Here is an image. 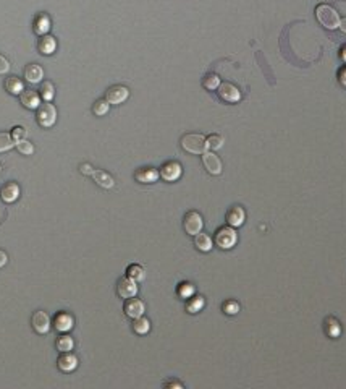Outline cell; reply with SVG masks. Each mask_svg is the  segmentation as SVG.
I'll return each instance as SVG.
<instances>
[{
    "mask_svg": "<svg viewBox=\"0 0 346 389\" xmlns=\"http://www.w3.org/2000/svg\"><path fill=\"white\" fill-rule=\"evenodd\" d=\"M316 16L319 23L327 29H337L340 26V15L337 10L327 3H320L316 8Z\"/></svg>",
    "mask_w": 346,
    "mask_h": 389,
    "instance_id": "1",
    "label": "cell"
},
{
    "mask_svg": "<svg viewBox=\"0 0 346 389\" xmlns=\"http://www.w3.org/2000/svg\"><path fill=\"white\" fill-rule=\"evenodd\" d=\"M181 146L186 153L191 154H202L207 150V141L202 135L197 133H188L181 138Z\"/></svg>",
    "mask_w": 346,
    "mask_h": 389,
    "instance_id": "2",
    "label": "cell"
},
{
    "mask_svg": "<svg viewBox=\"0 0 346 389\" xmlns=\"http://www.w3.org/2000/svg\"><path fill=\"white\" fill-rule=\"evenodd\" d=\"M236 240H238L236 231H234V227H231V226L220 227V229L215 232V243H217V246H220L222 250L233 248Z\"/></svg>",
    "mask_w": 346,
    "mask_h": 389,
    "instance_id": "3",
    "label": "cell"
},
{
    "mask_svg": "<svg viewBox=\"0 0 346 389\" xmlns=\"http://www.w3.org/2000/svg\"><path fill=\"white\" fill-rule=\"evenodd\" d=\"M36 117H38V123L41 127L49 128V127L54 125L55 120H57V109H55L52 104L47 101L38 107V115Z\"/></svg>",
    "mask_w": 346,
    "mask_h": 389,
    "instance_id": "4",
    "label": "cell"
},
{
    "mask_svg": "<svg viewBox=\"0 0 346 389\" xmlns=\"http://www.w3.org/2000/svg\"><path fill=\"white\" fill-rule=\"evenodd\" d=\"M202 226H204V221H202V216L196 211H189L184 216V221H183V227L186 233L189 235H197L201 231H202Z\"/></svg>",
    "mask_w": 346,
    "mask_h": 389,
    "instance_id": "5",
    "label": "cell"
},
{
    "mask_svg": "<svg viewBox=\"0 0 346 389\" xmlns=\"http://www.w3.org/2000/svg\"><path fill=\"white\" fill-rule=\"evenodd\" d=\"M116 294L120 295L121 299H129L134 297L138 294V286H136V281H133L131 277H120L118 282H116Z\"/></svg>",
    "mask_w": 346,
    "mask_h": 389,
    "instance_id": "6",
    "label": "cell"
},
{
    "mask_svg": "<svg viewBox=\"0 0 346 389\" xmlns=\"http://www.w3.org/2000/svg\"><path fill=\"white\" fill-rule=\"evenodd\" d=\"M31 324H33V329L38 334H47L49 329H51V318L46 311H36L31 318Z\"/></svg>",
    "mask_w": 346,
    "mask_h": 389,
    "instance_id": "7",
    "label": "cell"
},
{
    "mask_svg": "<svg viewBox=\"0 0 346 389\" xmlns=\"http://www.w3.org/2000/svg\"><path fill=\"white\" fill-rule=\"evenodd\" d=\"M217 92L222 99L227 102H238L241 99V91L233 83H220Z\"/></svg>",
    "mask_w": 346,
    "mask_h": 389,
    "instance_id": "8",
    "label": "cell"
},
{
    "mask_svg": "<svg viewBox=\"0 0 346 389\" xmlns=\"http://www.w3.org/2000/svg\"><path fill=\"white\" fill-rule=\"evenodd\" d=\"M181 172H183L181 165L178 162H175V160H170V162H165L162 165V169H160L159 174L167 182H175L181 177Z\"/></svg>",
    "mask_w": 346,
    "mask_h": 389,
    "instance_id": "9",
    "label": "cell"
},
{
    "mask_svg": "<svg viewBox=\"0 0 346 389\" xmlns=\"http://www.w3.org/2000/svg\"><path fill=\"white\" fill-rule=\"evenodd\" d=\"M202 164H204V167L207 169L209 174H212V175L222 174V160L219 159V156H215V153L204 151L202 153Z\"/></svg>",
    "mask_w": 346,
    "mask_h": 389,
    "instance_id": "10",
    "label": "cell"
},
{
    "mask_svg": "<svg viewBox=\"0 0 346 389\" xmlns=\"http://www.w3.org/2000/svg\"><path fill=\"white\" fill-rule=\"evenodd\" d=\"M129 96V89L126 88V86H112V88H109L107 92H106V99L109 101V104H121L123 101H126Z\"/></svg>",
    "mask_w": 346,
    "mask_h": 389,
    "instance_id": "11",
    "label": "cell"
},
{
    "mask_svg": "<svg viewBox=\"0 0 346 389\" xmlns=\"http://www.w3.org/2000/svg\"><path fill=\"white\" fill-rule=\"evenodd\" d=\"M123 310H125L126 316H129V318L134 319V318H138V316H143V313H144V310H146V305H144L139 299L129 297V299H126Z\"/></svg>",
    "mask_w": 346,
    "mask_h": 389,
    "instance_id": "12",
    "label": "cell"
},
{
    "mask_svg": "<svg viewBox=\"0 0 346 389\" xmlns=\"http://www.w3.org/2000/svg\"><path fill=\"white\" fill-rule=\"evenodd\" d=\"M57 367L60 372H63V373H70L73 370H76V367H78L76 355L70 354V352H61V355L57 360Z\"/></svg>",
    "mask_w": 346,
    "mask_h": 389,
    "instance_id": "13",
    "label": "cell"
},
{
    "mask_svg": "<svg viewBox=\"0 0 346 389\" xmlns=\"http://www.w3.org/2000/svg\"><path fill=\"white\" fill-rule=\"evenodd\" d=\"M52 323H54V328L57 329L58 332H66V331H70L73 328V316H71V314L65 313V311H58L54 316Z\"/></svg>",
    "mask_w": 346,
    "mask_h": 389,
    "instance_id": "14",
    "label": "cell"
},
{
    "mask_svg": "<svg viewBox=\"0 0 346 389\" xmlns=\"http://www.w3.org/2000/svg\"><path fill=\"white\" fill-rule=\"evenodd\" d=\"M244 219H246V213L241 206H233L230 211L227 213V222H228V226H231V227L243 226Z\"/></svg>",
    "mask_w": 346,
    "mask_h": 389,
    "instance_id": "15",
    "label": "cell"
},
{
    "mask_svg": "<svg viewBox=\"0 0 346 389\" xmlns=\"http://www.w3.org/2000/svg\"><path fill=\"white\" fill-rule=\"evenodd\" d=\"M159 172L152 167H144V169H138L134 172V178L141 183H154L157 182L159 178Z\"/></svg>",
    "mask_w": 346,
    "mask_h": 389,
    "instance_id": "16",
    "label": "cell"
},
{
    "mask_svg": "<svg viewBox=\"0 0 346 389\" xmlns=\"http://www.w3.org/2000/svg\"><path fill=\"white\" fill-rule=\"evenodd\" d=\"M0 196L5 203H13L18 196H20V187L15 182H8L5 183L2 190H0Z\"/></svg>",
    "mask_w": 346,
    "mask_h": 389,
    "instance_id": "17",
    "label": "cell"
},
{
    "mask_svg": "<svg viewBox=\"0 0 346 389\" xmlns=\"http://www.w3.org/2000/svg\"><path fill=\"white\" fill-rule=\"evenodd\" d=\"M20 101H21L23 106L28 107V109H38L41 106L39 94L33 89H26V91L23 89L21 94H20Z\"/></svg>",
    "mask_w": 346,
    "mask_h": 389,
    "instance_id": "18",
    "label": "cell"
},
{
    "mask_svg": "<svg viewBox=\"0 0 346 389\" xmlns=\"http://www.w3.org/2000/svg\"><path fill=\"white\" fill-rule=\"evenodd\" d=\"M91 177L94 178V182L99 185V187H102V188H112L114 185H115L114 177H112V175H109L107 172H104V170H97V169H94V172H92V174H91Z\"/></svg>",
    "mask_w": 346,
    "mask_h": 389,
    "instance_id": "19",
    "label": "cell"
},
{
    "mask_svg": "<svg viewBox=\"0 0 346 389\" xmlns=\"http://www.w3.org/2000/svg\"><path fill=\"white\" fill-rule=\"evenodd\" d=\"M42 77H44V70H42L39 65L29 64L26 69H24V78H26L29 83H39Z\"/></svg>",
    "mask_w": 346,
    "mask_h": 389,
    "instance_id": "20",
    "label": "cell"
},
{
    "mask_svg": "<svg viewBox=\"0 0 346 389\" xmlns=\"http://www.w3.org/2000/svg\"><path fill=\"white\" fill-rule=\"evenodd\" d=\"M39 52L44 54V55H51L55 52V49H57V41H55V38H52V36H42V38L39 39Z\"/></svg>",
    "mask_w": 346,
    "mask_h": 389,
    "instance_id": "21",
    "label": "cell"
},
{
    "mask_svg": "<svg viewBox=\"0 0 346 389\" xmlns=\"http://www.w3.org/2000/svg\"><path fill=\"white\" fill-rule=\"evenodd\" d=\"M194 245H196V248L199 250V251H204V253H207V251H211L212 250V238L207 235V233H197V235H194Z\"/></svg>",
    "mask_w": 346,
    "mask_h": 389,
    "instance_id": "22",
    "label": "cell"
},
{
    "mask_svg": "<svg viewBox=\"0 0 346 389\" xmlns=\"http://www.w3.org/2000/svg\"><path fill=\"white\" fill-rule=\"evenodd\" d=\"M49 28H51V20H49L47 15L41 13V15L36 16V20H34V33L36 34H46L49 31Z\"/></svg>",
    "mask_w": 346,
    "mask_h": 389,
    "instance_id": "23",
    "label": "cell"
},
{
    "mask_svg": "<svg viewBox=\"0 0 346 389\" xmlns=\"http://www.w3.org/2000/svg\"><path fill=\"white\" fill-rule=\"evenodd\" d=\"M149 329H151V321L147 319V318H144V316H138V318H134V321H133V331L136 332V334H147L149 332Z\"/></svg>",
    "mask_w": 346,
    "mask_h": 389,
    "instance_id": "24",
    "label": "cell"
},
{
    "mask_svg": "<svg viewBox=\"0 0 346 389\" xmlns=\"http://www.w3.org/2000/svg\"><path fill=\"white\" fill-rule=\"evenodd\" d=\"M325 332L329 334L330 337H338L340 334H342V324L338 323V319L335 318H327L325 321Z\"/></svg>",
    "mask_w": 346,
    "mask_h": 389,
    "instance_id": "25",
    "label": "cell"
},
{
    "mask_svg": "<svg viewBox=\"0 0 346 389\" xmlns=\"http://www.w3.org/2000/svg\"><path fill=\"white\" fill-rule=\"evenodd\" d=\"M5 89H7L10 94H21L23 91V81L16 77H10L5 81Z\"/></svg>",
    "mask_w": 346,
    "mask_h": 389,
    "instance_id": "26",
    "label": "cell"
},
{
    "mask_svg": "<svg viewBox=\"0 0 346 389\" xmlns=\"http://www.w3.org/2000/svg\"><path fill=\"white\" fill-rule=\"evenodd\" d=\"M126 274L128 277H131L133 281H143L146 277V271L143 266H139V264H129L128 269H126Z\"/></svg>",
    "mask_w": 346,
    "mask_h": 389,
    "instance_id": "27",
    "label": "cell"
},
{
    "mask_svg": "<svg viewBox=\"0 0 346 389\" xmlns=\"http://www.w3.org/2000/svg\"><path fill=\"white\" fill-rule=\"evenodd\" d=\"M73 344H75L73 342V339L63 332V334L57 339V342H55V347H57V350H60V352H70L73 349Z\"/></svg>",
    "mask_w": 346,
    "mask_h": 389,
    "instance_id": "28",
    "label": "cell"
},
{
    "mask_svg": "<svg viewBox=\"0 0 346 389\" xmlns=\"http://www.w3.org/2000/svg\"><path fill=\"white\" fill-rule=\"evenodd\" d=\"M204 304H206V302H204L202 297H189V300L186 302V311L194 314V313L202 310Z\"/></svg>",
    "mask_w": 346,
    "mask_h": 389,
    "instance_id": "29",
    "label": "cell"
},
{
    "mask_svg": "<svg viewBox=\"0 0 346 389\" xmlns=\"http://www.w3.org/2000/svg\"><path fill=\"white\" fill-rule=\"evenodd\" d=\"M39 94L44 97L46 101H51L54 94H55V88L54 84L51 81H42L41 86H39Z\"/></svg>",
    "mask_w": 346,
    "mask_h": 389,
    "instance_id": "30",
    "label": "cell"
},
{
    "mask_svg": "<svg viewBox=\"0 0 346 389\" xmlns=\"http://www.w3.org/2000/svg\"><path fill=\"white\" fill-rule=\"evenodd\" d=\"M109 107H110V104H109L107 99H99V101L94 102V106H92V112H94L96 115H99V117L106 115L109 112Z\"/></svg>",
    "mask_w": 346,
    "mask_h": 389,
    "instance_id": "31",
    "label": "cell"
},
{
    "mask_svg": "<svg viewBox=\"0 0 346 389\" xmlns=\"http://www.w3.org/2000/svg\"><path fill=\"white\" fill-rule=\"evenodd\" d=\"M207 141V148L209 150H220L222 146H224V138L220 137V135H209V137L206 138Z\"/></svg>",
    "mask_w": 346,
    "mask_h": 389,
    "instance_id": "32",
    "label": "cell"
},
{
    "mask_svg": "<svg viewBox=\"0 0 346 389\" xmlns=\"http://www.w3.org/2000/svg\"><path fill=\"white\" fill-rule=\"evenodd\" d=\"M202 84H204V88H207V89H217L220 86V78H219V75H215V73H211V75H207L204 78Z\"/></svg>",
    "mask_w": 346,
    "mask_h": 389,
    "instance_id": "33",
    "label": "cell"
},
{
    "mask_svg": "<svg viewBox=\"0 0 346 389\" xmlns=\"http://www.w3.org/2000/svg\"><path fill=\"white\" fill-rule=\"evenodd\" d=\"M194 294V286L189 282H184V284H180V287H178V295H180L181 299H189L193 297Z\"/></svg>",
    "mask_w": 346,
    "mask_h": 389,
    "instance_id": "34",
    "label": "cell"
},
{
    "mask_svg": "<svg viewBox=\"0 0 346 389\" xmlns=\"http://www.w3.org/2000/svg\"><path fill=\"white\" fill-rule=\"evenodd\" d=\"M16 150L20 151L21 154H26V156H29V154H33L34 153V146H33V143H29L28 140H20V141H16Z\"/></svg>",
    "mask_w": 346,
    "mask_h": 389,
    "instance_id": "35",
    "label": "cell"
},
{
    "mask_svg": "<svg viewBox=\"0 0 346 389\" xmlns=\"http://www.w3.org/2000/svg\"><path fill=\"white\" fill-rule=\"evenodd\" d=\"M13 145H15V141H13V138H11V135L0 133V153L8 151Z\"/></svg>",
    "mask_w": 346,
    "mask_h": 389,
    "instance_id": "36",
    "label": "cell"
},
{
    "mask_svg": "<svg viewBox=\"0 0 346 389\" xmlns=\"http://www.w3.org/2000/svg\"><path fill=\"white\" fill-rule=\"evenodd\" d=\"M222 308H224L225 314H236L239 311V304H238V302H234V300H227Z\"/></svg>",
    "mask_w": 346,
    "mask_h": 389,
    "instance_id": "37",
    "label": "cell"
},
{
    "mask_svg": "<svg viewBox=\"0 0 346 389\" xmlns=\"http://www.w3.org/2000/svg\"><path fill=\"white\" fill-rule=\"evenodd\" d=\"M24 137H26V130H24L23 127H15L13 132H11V138H13L15 143L20 140H24Z\"/></svg>",
    "mask_w": 346,
    "mask_h": 389,
    "instance_id": "38",
    "label": "cell"
},
{
    "mask_svg": "<svg viewBox=\"0 0 346 389\" xmlns=\"http://www.w3.org/2000/svg\"><path fill=\"white\" fill-rule=\"evenodd\" d=\"M10 70V64H8V60L5 59V57H2L0 55V75H3V73H7Z\"/></svg>",
    "mask_w": 346,
    "mask_h": 389,
    "instance_id": "39",
    "label": "cell"
},
{
    "mask_svg": "<svg viewBox=\"0 0 346 389\" xmlns=\"http://www.w3.org/2000/svg\"><path fill=\"white\" fill-rule=\"evenodd\" d=\"M79 172H81L83 175H89L91 177V174L94 172V167H92L91 164H81V165H79Z\"/></svg>",
    "mask_w": 346,
    "mask_h": 389,
    "instance_id": "40",
    "label": "cell"
},
{
    "mask_svg": "<svg viewBox=\"0 0 346 389\" xmlns=\"http://www.w3.org/2000/svg\"><path fill=\"white\" fill-rule=\"evenodd\" d=\"M164 386H165V388H178V389H183V385H181V383H178V381H170V383H165Z\"/></svg>",
    "mask_w": 346,
    "mask_h": 389,
    "instance_id": "41",
    "label": "cell"
},
{
    "mask_svg": "<svg viewBox=\"0 0 346 389\" xmlns=\"http://www.w3.org/2000/svg\"><path fill=\"white\" fill-rule=\"evenodd\" d=\"M7 261H8V256H7V253L0 250V268H2L3 264H7Z\"/></svg>",
    "mask_w": 346,
    "mask_h": 389,
    "instance_id": "42",
    "label": "cell"
},
{
    "mask_svg": "<svg viewBox=\"0 0 346 389\" xmlns=\"http://www.w3.org/2000/svg\"><path fill=\"white\" fill-rule=\"evenodd\" d=\"M340 83L343 86H346V67L343 70H340Z\"/></svg>",
    "mask_w": 346,
    "mask_h": 389,
    "instance_id": "43",
    "label": "cell"
},
{
    "mask_svg": "<svg viewBox=\"0 0 346 389\" xmlns=\"http://www.w3.org/2000/svg\"><path fill=\"white\" fill-rule=\"evenodd\" d=\"M340 29L343 31V33H346V18H343V20H340Z\"/></svg>",
    "mask_w": 346,
    "mask_h": 389,
    "instance_id": "44",
    "label": "cell"
},
{
    "mask_svg": "<svg viewBox=\"0 0 346 389\" xmlns=\"http://www.w3.org/2000/svg\"><path fill=\"white\" fill-rule=\"evenodd\" d=\"M340 57H342L343 62H346V46H343L342 51H340Z\"/></svg>",
    "mask_w": 346,
    "mask_h": 389,
    "instance_id": "45",
    "label": "cell"
},
{
    "mask_svg": "<svg viewBox=\"0 0 346 389\" xmlns=\"http://www.w3.org/2000/svg\"><path fill=\"white\" fill-rule=\"evenodd\" d=\"M0 172H2V167H0Z\"/></svg>",
    "mask_w": 346,
    "mask_h": 389,
    "instance_id": "46",
    "label": "cell"
}]
</instances>
